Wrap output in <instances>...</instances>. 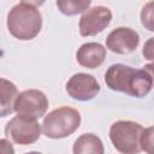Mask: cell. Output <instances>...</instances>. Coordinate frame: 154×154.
Wrapping results in <instances>:
<instances>
[{
	"label": "cell",
	"instance_id": "obj_15",
	"mask_svg": "<svg viewBox=\"0 0 154 154\" xmlns=\"http://www.w3.org/2000/svg\"><path fill=\"white\" fill-rule=\"evenodd\" d=\"M141 149L146 154H154V125L143 129L141 136Z\"/></svg>",
	"mask_w": 154,
	"mask_h": 154
},
{
	"label": "cell",
	"instance_id": "obj_3",
	"mask_svg": "<svg viewBox=\"0 0 154 154\" xmlns=\"http://www.w3.org/2000/svg\"><path fill=\"white\" fill-rule=\"evenodd\" d=\"M81 113L76 108L61 106L49 112L42 122V132L48 138L59 140L72 135L81 125Z\"/></svg>",
	"mask_w": 154,
	"mask_h": 154
},
{
	"label": "cell",
	"instance_id": "obj_4",
	"mask_svg": "<svg viewBox=\"0 0 154 154\" xmlns=\"http://www.w3.org/2000/svg\"><path fill=\"white\" fill-rule=\"evenodd\" d=\"M143 126L132 120H118L109 128V140L120 154H138Z\"/></svg>",
	"mask_w": 154,
	"mask_h": 154
},
{
	"label": "cell",
	"instance_id": "obj_19",
	"mask_svg": "<svg viewBox=\"0 0 154 154\" xmlns=\"http://www.w3.org/2000/svg\"><path fill=\"white\" fill-rule=\"evenodd\" d=\"M25 154H42V153H40V152H28Z\"/></svg>",
	"mask_w": 154,
	"mask_h": 154
},
{
	"label": "cell",
	"instance_id": "obj_5",
	"mask_svg": "<svg viewBox=\"0 0 154 154\" xmlns=\"http://www.w3.org/2000/svg\"><path fill=\"white\" fill-rule=\"evenodd\" d=\"M42 131V125L38 124L37 119L17 114L5 126V135L11 138L14 143L26 146L35 143Z\"/></svg>",
	"mask_w": 154,
	"mask_h": 154
},
{
	"label": "cell",
	"instance_id": "obj_7",
	"mask_svg": "<svg viewBox=\"0 0 154 154\" xmlns=\"http://www.w3.org/2000/svg\"><path fill=\"white\" fill-rule=\"evenodd\" d=\"M112 20V12L106 6H94L88 8L79 19V34L84 37L95 36L102 32Z\"/></svg>",
	"mask_w": 154,
	"mask_h": 154
},
{
	"label": "cell",
	"instance_id": "obj_17",
	"mask_svg": "<svg viewBox=\"0 0 154 154\" xmlns=\"http://www.w3.org/2000/svg\"><path fill=\"white\" fill-rule=\"evenodd\" d=\"M0 146H1V154H14L13 146L8 140L1 138L0 140Z\"/></svg>",
	"mask_w": 154,
	"mask_h": 154
},
{
	"label": "cell",
	"instance_id": "obj_18",
	"mask_svg": "<svg viewBox=\"0 0 154 154\" xmlns=\"http://www.w3.org/2000/svg\"><path fill=\"white\" fill-rule=\"evenodd\" d=\"M143 70H146L150 77H152V81H153V87H154V63H150V64H146L143 66Z\"/></svg>",
	"mask_w": 154,
	"mask_h": 154
},
{
	"label": "cell",
	"instance_id": "obj_13",
	"mask_svg": "<svg viewBox=\"0 0 154 154\" xmlns=\"http://www.w3.org/2000/svg\"><path fill=\"white\" fill-rule=\"evenodd\" d=\"M90 4V0H63L55 2L58 10L65 16H75L82 12L84 13L89 8Z\"/></svg>",
	"mask_w": 154,
	"mask_h": 154
},
{
	"label": "cell",
	"instance_id": "obj_12",
	"mask_svg": "<svg viewBox=\"0 0 154 154\" xmlns=\"http://www.w3.org/2000/svg\"><path fill=\"white\" fill-rule=\"evenodd\" d=\"M0 93H1L0 116L4 118L14 111V103L19 94L16 84L10 82L6 78L0 79Z\"/></svg>",
	"mask_w": 154,
	"mask_h": 154
},
{
	"label": "cell",
	"instance_id": "obj_16",
	"mask_svg": "<svg viewBox=\"0 0 154 154\" xmlns=\"http://www.w3.org/2000/svg\"><path fill=\"white\" fill-rule=\"evenodd\" d=\"M142 54L144 59L154 63V37H150L144 42L142 48Z\"/></svg>",
	"mask_w": 154,
	"mask_h": 154
},
{
	"label": "cell",
	"instance_id": "obj_11",
	"mask_svg": "<svg viewBox=\"0 0 154 154\" xmlns=\"http://www.w3.org/2000/svg\"><path fill=\"white\" fill-rule=\"evenodd\" d=\"M73 154H105L103 143L94 134H83L73 143Z\"/></svg>",
	"mask_w": 154,
	"mask_h": 154
},
{
	"label": "cell",
	"instance_id": "obj_14",
	"mask_svg": "<svg viewBox=\"0 0 154 154\" xmlns=\"http://www.w3.org/2000/svg\"><path fill=\"white\" fill-rule=\"evenodd\" d=\"M140 17L144 29L154 31V1H149L142 7Z\"/></svg>",
	"mask_w": 154,
	"mask_h": 154
},
{
	"label": "cell",
	"instance_id": "obj_2",
	"mask_svg": "<svg viewBox=\"0 0 154 154\" xmlns=\"http://www.w3.org/2000/svg\"><path fill=\"white\" fill-rule=\"evenodd\" d=\"M7 29L20 41L35 38L42 29V14L37 2L20 1L14 5L7 14Z\"/></svg>",
	"mask_w": 154,
	"mask_h": 154
},
{
	"label": "cell",
	"instance_id": "obj_8",
	"mask_svg": "<svg viewBox=\"0 0 154 154\" xmlns=\"http://www.w3.org/2000/svg\"><path fill=\"white\" fill-rule=\"evenodd\" d=\"M66 93L77 101H89L100 93V84L89 73L78 72L66 82Z\"/></svg>",
	"mask_w": 154,
	"mask_h": 154
},
{
	"label": "cell",
	"instance_id": "obj_10",
	"mask_svg": "<svg viewBox=\"0 0 154 154\" xmlns=\"http://www.w3.org/2000/svg\"><path fill=\"white\" fill-rule=\"evenodd\" d=\"M106 59V48L99 42L83 43L76 53L77 63L87 69L100 67Z\"/></svg>",
	"mask_w": 154,
	"mask_h": 154
},
{
	"label": "cell",
	"instance_id": "obj_6",
	"mask_svg": "<svg viewBox=\"0 0 154 154\" xmlns=\"http://www.w3.org/2000/svg\"><path fill=\"white\" fill-rule=\"evenodd\" d=\"M47 108L48 99L46 94L38 89H28L19 93L14 103V112L17 114L34 119H38L45 116Z\"/></svg>",
	"mask_w": 154,
	"mask_h": 154
},
{
	"label": "cell",
	"instance_id": "obj_9",
	"mask_svg": "<svg viewBox=\"0 0 154 154\" xmlns=\"http://www.w3.org/2000/svg\"><path fill=\"white\" fill-rule=\"evenodd\" d=\"M140 45V35L128 26H119L112 30L106 38V47L116 54H129L136 51Z\"/></svg>",
	"mask_w": 154,
	"mask_h": 154
},
{
	"label": "cell",
	"instance_id": "obj_1",
	"mask_svg": "<svg viewBox=\"0 0 154 154\" xmlns=\"http://www.w3.org/2000/svg\"><path fill=\"white\" fill-rule=\"evenodd\" d=\"M105 83L111 90L134 97H144L153 88L152 77L146 70L124 64L111 65L105 73Z\"/></svg>",
	"mask_w": 154,
	"mask_h": 154
}]
</instances>
